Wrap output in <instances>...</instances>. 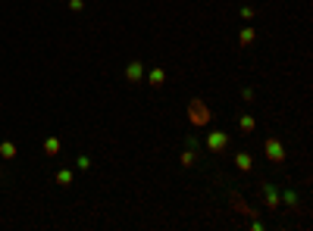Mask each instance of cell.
Here are the masks:
<instances>
[{
	"label": "cell",
	"mask_w": 313,
	"mask_h": 231,
	"mask_svg": "<svg viewBox=\"0 0 313 231\" xmlns=\"http://www.w3.org/2000/svg\"><path fill=\"white\" fill-rule=\"evenodd\" d=\"M207 147L213 153H223L226 147H229V134H226V131H210L207 134Z\"/></svg>",
	"instance_id": "4"
},
{
	"label": "cell",
	"mask_w": 313,
	"mask_h": 231,
	"mask_svg": "<svg viewBox=\"0 0 313 231\" xmlns=\"http://www.w3.org/2000/svg\"><path fill=\"white\" fill-rule=\"evenodd\" d=\"M69 10H72V13H82L85 3H82V0H69Z\"/></svg>",
	"instance_id": "18"
},
{
	"label": "cell",
	"mask_w": 313,
	"mask_h": 231,
	"mask_svg": "<svg viewBox=\"0 0 313 231\" xmlns=\"http://www.w3.org/2000/svg\"><path fill=\"white\" fill-rule=\"evenodd\" d=\"M254 38H257V31H254L251 25H244V28L238 31V44H241V47H251V44H254Z\"/></svg>",
	"instance_id": "8"
},
{
	"label": "cell",
	"mask_w": 313,
	"mask_h": 231,
	"mask_svg": "<svg viewBox=\"0 0 313 231\" xmlns=\"http://www.w3.org/2000/svg\"><path fill=\"white\" fill-rule=\"evenodd\" d=\"M125 81H129V84H141V81H144V63H141V59H132V63L125 66Z\"/></svg>",
	"instance_id": "2"
},
{
	"label": "cell",
	"mask_w": 313,
	"mask_h": 231,
	"mask_svg": "<svg viewBox=\"0 0 313 231\" xmlns=\"http://www.w3.org/2000/svg\"><path fill=\"white\" fill-rule=\"evenodd\" d=\"M147 84H150V88H163V84H166V69H163V66L150 69V75H147Z\"/></svg>",
	"instance_id": "6"
},
{
	"label": "cell",
	"mask_w": 313,
	"mask_h": 231,
	"mask_svg": "<svg viewBox=\"0 0 313 231\" xmlns=\"http://www.w3.org/2000/svg\"><path fill=\"white\" fill-rule=\"evenodd\" d=\"M260 194H263V203H266V209H279V206H282V200H279V191H276V184L263 181V184H260Z\"/></svg>",
	"instance_id": "3"
},
{
	"label": "cell",
	"mask_w": 313,
	"mask_h": 231,
	"mask_svg": "<svg viewBox=\"0 0 313 231\" xmlns=\"http://www.w3.org/2000/svg\"><path fill=\"white\" fill-rule=\"evenodd\" d=\"M238 128H241L244 134H251L254 128H257V122H254V116H251V113H241V116H238Z\"/></svg>",
	"instance_id": "10"
},
{
	"label": "cell",
	"mask_w": 313,
	"mask_h": 231,
	"mask_svg": "<svg viewBox=\"0 0 313 231\" xmlns=\"http://www.w3.org/2000/svg\"><path fill=\"white\" fill-rule=\"evenodd\" d=\"M194 162H198V150H188V147H185V153H182V166L191 169Z\"/></svg>",
	"instance_id": "13"
},
{
	"label": "cell",
	"mask_w": 313,
	"mask_h": 231,
	"mask_svg": "<svg viewBox=\"0 0 313 231\" xmlns=\"http://www.w3.org/2000/svg\"><path fill=\"white\" fill-rule=\"evenodd\" d=\"M235 166H238L241 169V172H251V169H254V159H251V153H235Z\"/></svg>",
	"instance_id": "7"
},
{
	"label": "cell",
	"mask_w": 313,
	"mask_h": 231,
	"mask_svg": "<svg viewBox=\"0 0 313 231\" xmlns=\"http://www.w3.org/2000/svg\"><path fill=\"white\" fill-rule=\"evenodd\" d=\"M241 100H244V103H251V100H254V88H241Z\"/></svg>",
	"instance_id": "16"
},
{
	"label": "cell",
	"mask_w": 313,
	"mask_h": 231,
	"mask_svg": "<svg viewBox=\"0 0 313 231\" xmlns=\"http://www.w3.org/2000/svg\"><path fill=\"white\" fill-rule=\"evenodd\" d=\"M185 147H188V150H198V138H194V134H188V138H185Z\"/></svg>",
	"instance_id": "17"
},
{
	"label": "cell",
	"mask_w": 313,
	"mask_h": 231,
	"mask_svg": "<svg viewBox=\"0 0 313 231\" xmlns=\"http://www.w3.org/2000/svg\"><path fill=\"white\" fill-rule=\"evenodd\" d=\"M75 166H79L82 172H88V169H91V156H85V153H82V156H75Z\"/></svg>",
	"instance_id": "15"
},
{
	"label": "cell",
	"mask_w": 313,
	"mask_h": 231,
	"mask_svg": "<svg viewBox=\"0 0 313 231\" xmlns=\"http://www.w3.org/2000/svg\"><path fill=\"white\" fill-rule=\"evenodd\" d=\"M16 153H19V150H16L13 141H3V144H0V159H16Z\"/></svg>",
	"instance_id": "11"
},
{
	"label": "cell",
	"mask_w": 313,
	"mask_h": 231,
	"mask_svg": "<svg viewBox=\"0 0 313 231\" xmlns=\"http://www.w3.org/2000/svg\"><path fill=\"white\" fill-rule=\"evenodd\" d=\"M57 184H60V187H69V184H72V169H60V172H57Z\"/></svg>",
	"instance_id": "12"
},
{
	"label": "cell",
	"mask_w": 313,
	"mask_h": 231,
	"mask_svg": "<svg viewBox=\"0 0 313 231\" xmlns=\"http://www.w3.org/2000/svg\"><path fill=\"white\" fill-rule=\"evenodd\" d=\"M263 153H266L269 162H285V147H282V141H279V138H266Z\"/></svg>",
	"instance_id": "1"
},
{
	"label": "cell",
	"mask_w": 313,
	"mask_h": 231,
	"mask_svg": "<svg viewBox=\"0 0 313 231\" xmlns=\"http://www.w3.org/2000/svg\"><path fill=\"white\" fill-rule=\"evenodd\" d=\"M191 122H207V109H204L200 100H194V103H191Z\"/></svg>",
	"instance_id": "9"
},
{
	"label": "cell",
	"mask_w": 313,
	"mask_h": 231,
	"mask_svg": "<svg viewBox=\"0 0 313 231\" xmlns=\"http://www.w3.org/2000/svg\"><path fill=\"white\" fill-rule=\"evenodd\" d=\"M238 13H241V19H244V22H248V19H254V10H251V6H241Z\"/></svg>",
	"instance_id": "19"
},
{
	"label": "cell",
	"mask_w": 313,
	"mask_h": 231,
	"mask_svg": "<svg viewBox=\"0 0 313 231\" xmlns=\"http://www.w3.org/2000/svg\"><path fill=\"white\" fill-rule=\"evenodd\" d=\"M60 150H63V144H60V138H44V156L47 159H54V156H60Z\"/></svg>",
	"instance_id": "5"
},
{
	"label": "cell",
	"mask_w": 313,
	"mask_h": 231,
	"mask_svg": "<svg viewBox=\"0 0 313 231\" xmlns=\"http://www.w3.org/2000/svg\"><path fill=\"white\" fill-rule=\"evenodd\" d=\"M279 200H282L285 203V206H298V194H294V191H282V197H279Z\"/></svg>",
	"instance_id": "14"
}]
</instances>
